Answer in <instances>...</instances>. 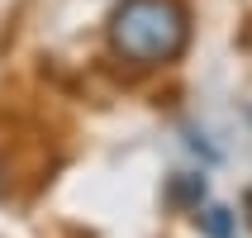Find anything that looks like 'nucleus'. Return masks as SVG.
Segmentation results:
<instances>
[{
    "label": "nucleus",
    "instance_id": "obj_1",
    "mask_svg": "<svg viewBox=\"0 0 252 238\" xmlns=\"http://www.w3.org/2000/svg\"><path fill=\"white\" fill-rule=\"evenodd\" d=\"M186 38H190V19L176 0H124L110 14V48L138 67H162L181 57Z\"/></svg>",
    "mask_w": 252,
    "mask_h": 238
},
{
    "label": "nucleus",
    "instance_id": "obj_2",
    "mask_svg": "<svg viewBox=\"0 0 252 238\" xmlns=\"http://www.w3.org/2000/svg\"><path fill=\"white\" fill-rule=\"evenodd\" d=\"M200 224H205V234H210V238H233V214H228L224 205L205 210V214H200Z\"/></svg>",
    "mask_w": 252,
    "mask_h": 238
},
{
    "label": "nucleus",
    "instance_id": "obj_3",
    "mask_svg": "<svg viewBox=\"0 0 252 238\" xmlns=\"http://www.w3.org/2000/svg\"><path fill=\"white\" fill-rule=\"evenodd\" d=\"M0 196H5V171H0Z\"/></svg>",
    "mask_w": 252,
    "mask_h": 238
}]
</instances>
